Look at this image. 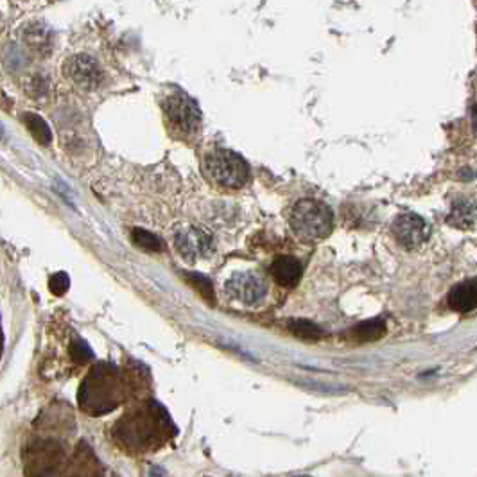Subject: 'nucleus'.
Segmentation results:
<instances>
[{
  "instance_id": "obj_7",
  "label": "nucleus",
  "mask_w": 477,
  "mask_h": 477,
  "mask_svg": "<svg viewBox=\"0 0 477 477\" xmlns=\"http://www.w3.org/2000/svg\"><path fill=\"white\" fill-rule=\"evenodd\" d=\"M391 231L397 243L407 250L418 248L429 237L427 223L417 214H400L391 224Z\"/></svg>"
},
{
  "instance_id": "obj_20",
  "label": "nucleus",
  "mask_w": 477,
  "mask_h": 477,
  "mask_svg": "<svg viewBox=\"0 0 477 477\" xmlns=\"http://www.w3.org/2000/svg\"><path fill=\"white\" fill-rule=\"evenodd\" d=\"M70 353H72V357L77 361V363H87L88 359H92V357H94L90 346H88L87 343H84V341H81V339H76L72 345H70Z\"/></svg>"
},
{
  "instance_id": "obj_4",
  "label": "nucleus",
  "mask_w": 477,
  "mask_h": 477,
  "mask_svg": "<svg viewBox=\"0 0 477 477\" xmlns=\"http://www.w3.org/2000/svg\"><path fill=\"white\" fill-rule=\"evenodd\" d=\"M158 404L146 405L141 411H135L133 415H126L124 420L121 424H126L121 434L124 436L126 442L135 445V447H146L148 443L156 442V436L160 432H165L167 422L165 413L160 417L158 415Z\"/></svg>"
},
{
  "instance_id": "obj_14",
  "label": "nucleus",
  "mask_w": 477,
  "mask_h": 477,
  "mask_svg": "<svg viewBox=\"0 0 477 477\" xmlns=\"http://www.w3.org/2000/svg\"><path fill=\"white\" fill-rule=\"evenodd\" d=\"M183 277H185V280L190 282V285H192L196 291L201 292V296H203L210 305L216 303V295H214L212 282H210L209 278L203 277V275H197V273H185Z\"/></svg>"
},
{
  "instance_id": "obj_3",
  "label": "nucleus",
  "mask_w": 477,
  "mask_h": 477,
  "mask_svg": "<svg viewBox=\"0 0 477 477\" xmlns=\"http://www.w3.org/2000/svg\"><path fill=\"white\" fill-rule=\"evenodd\" d=\"M204 172L214 183L228 189H238L250 178V167L243 156L228 149H216L204 158Z\"/></svg>"
},
{
  "instance_id": "obj_9",
  "label": "nucleus",
  "mask_w": 477,
  "mask_h": 477,
  "mask_svg": "<svg viewBox=\"0 0 477 477\" xmlns=\"http://www.w3.org/2000/svg\"><path fill=\"white\" fill-rule=\"evenodd\" d=\"M68 76L72 77L80 87L83 88H97L102 81V70L97 61L90 56H74L68 61Z\"/></svg>"
},
{
  "instance_id": "obj_1",
  "label": "nucleus",
  "mask_w": 477,
  "mask_h": 477,
  "mask_svg": "<svg viewBox=\"0 0 477 477\" xmlns=\"http://www.w3.org/2000/svg\"><path fill=\"white\" fill-rule=\"evenodd\" d=\"M124 397L122 379L111 366H97L92 370L80 391V400L83 409L92 413H106L115 409Z\"/></svg>"
},
{
  "instance_id": "obj_5",
  "label": "nucleus",
  "mask_w": 477,
  "mask_h": 477,
  "mask_svg": "<svg viewBox=\"0 0 477 477\" xmlns=\"http://www.w3.org/2000/svg\"><path fill=\"white\" fill-rule=\"evenodd\" d=\"M163 111L172 128L180 129L183 133H192L199 128L201 124V111L197 108L196 101L189 95L176 92L169 95L163 101Z\"/></svg>"
},
{
  "instance_id": "obj_17",
  "label": "nucleus",
  "mask_w": 477,
  "mask_h": 477,
  "mask_svg": "<svg viewBox=\"0 0 477 477\" xmlns=\"http://www.w3.org/2000/svg\"><path fill=\"white\" fill-rule=\"evenodd\" d=\"M384 334V323L379 319H371V322L357 325L353 329V337L357 341H373Z\"/></svg>"
},
{
  "instance_id": "obj_21",
  "label": "nucleus",
  "mask_w": 477,
  "mask_h": 477,
  "mask_svg": "<svg viewBox=\"0 0 477 477\" xmlns=\"http://www.w3.org/2000/svg\"><path fill=\"white\" fill-rule=\"evenodd\" d=\"M295 477H311V476H295Z\"/></svg>"
},
{
  "instance_id": "obj_2",
  "label": "nucleus",
  "mask_w": 477,
  "mask_h": 477,
  "mask_svg": "<svg viewBox=\"0 0 477 477\" xmlns=\"http://www.w3.org/2000/svg\"><path fill=\"white\" fill-rule=\"evenodd\" d=\"M289 223L300 241L314 244L329 237L334 228V216L322 201L300 199L291 209Z\"/></svg>"
},
{
  "instance_id": "obj_19",
  "label": "nucleus",
  "mask_w": 477,
  "mask_h": 477,
  "mask_svg": "<svg viewBox=\"0 0 477 477\" xmlns=\"http://www.w3.org/2000/svg\"><path fill=\"white\" fill-rule=\"evenodd\" d=\"M49 285H50V291H53V295L61 296L68 291V287H70V278H68L67 273L60 271V273H56V275H53V277H50Z\"/></svg>"
},
{
  "instance_id": "obj_10",
  "label": "nucleus",
  "mask_w": 477,
  "mask_h": 477,
  "mask_svg": "<svg viewBox=\"0 0 477 477\" xmlns=\"http://www.w3.org/2000/svg\"><path fill=\"white\" fill-rule=\"evenodd\" d=\"M449 307L456 312H470L477 307V280H465L454 285L447 296Z\"/></svg>"
},
{
  "instance_id": "obj_18",
  "label": "nucleus",
  "mask_w": 477,
  "mask_h": 477,
  "mask_svg": "<svg viewBox=\"0 0 477 477\" xmlns=\"http://www.w3.org/2000/svg\"><path fill=\"white\" fill-rule=\"evenodd\" d=\"M289 327H291V330L296 334V336L303 337V339H318V337L322 336L318 327L312 325V323L309 322H303V319L289 323Z\"/></svg>"
},
{
  "instance_id": "obj_8",
  "label": "nucleus",
  "mask_w": 477,
  "mask_h": 477,
  "mask_svg": "<svg viewBox=\"0 0 477 477\" xmlns=\"http://www.w3.org/2000/svg\"><path fill=\"white\" fill-rule=\"evenodd\" d=\"M226 295L244 305H255L265 295V282L255 273H237L226 282Z\"/></svg>"
},
{
  "instance_id": "obj_11",
  "label": "nucleus",
  "mask_w": 477,
  "mask_h": 477,
  "mask_svg": "<svg viewBox=\"0 0 477 477\" xmlns=\"http://www.w3.org/2000/svg\"><path fill=\"white\" fill-rule=\"evenodd\" d=\"M269 271H271L273 278L280 285H284V287H295L300 282V278H302V264L295 257H289V255L278 257L271 264Z\"/></svg>"
},
{
  "instance_id": "obj_15",
  "label": "nucleus",
  "mask_w": 477,
  "mask_h": 477,
  "mask_svg": "<svg viewBox=\"0 0 477 477\" xmlns=\"http://www.w3.org/2000/svg\"><path fill=\"white\" fill-rule=\"evenodd\" d=\"M131 238L133 243H135L138 248H142V250L148 251L162 250V241H160L155 234H151V231L148 230H142V228H135V230L131 231Z\"/></svg>"
},
{
  "instance_id": "obj_6",
  "label": "nucleus",
  "mask_w": 477,
  "mask_h": 477,
  "mask_svg": "<svg viewBox=\"0 0 477 477\" xmlns=\"http://www.w3.org/2000/svg\"><path fill=\"white\" fill-rule=\"evenodd\" d=\"M175 246L183 258L194 262L197 258H207L214 251V241L201 228H180L175 235Z\"/></svg>"
},
{
  "instance_id": "obj_16",
  "label": "nucleus",
  "mask_w": 477,
  "mask_h": 477,
  "mask_svg": "<svg viewBox=\"0 0 477 477\" xmlns=\"http://www.w3.org/2000/svg\"><path fill=\"white\" fill-rule=\"evenodd\" d=\"M26 42L31 49L34 50H45V47L50 45V34L47 33V29L43 26L38 27H29L26 31Z\"/></svg>"
},
{
  "instance_id": "obj_13",
  "label": "nucleus",
  "mask_w": 477,
  "mask_h": 477,
  "mask_svg": "<svg viewBox=\"0 0 477 477\" xmlns=\"http://www.w3.org/2000/svg\"><path fill=\"white\" fill-rule=\"evenodd\" d=\"M23 121H26L31 135H33L34 138L40 142V144H43V146L50 144V141H53V133H50V128L47 126V122L40 117V115L26 114Z\"/></svg>"
},
{
  "instance_id": "obj_12",
  "label": "nucleus",
  "mask_w": 477,
  "mask_h": 477,
  "mask_svg": "<svg viewBox=\"0 0 477 477\" xmlns=\"http://www.w3.org/2000/svg\"><path fill=\"white\" fill-rule=\"evenodd\" d=\"M477 219V203L470 197H459L452 201V210L447 217V223L459 230H470Z\"/></svg>"
}]
</instances>
